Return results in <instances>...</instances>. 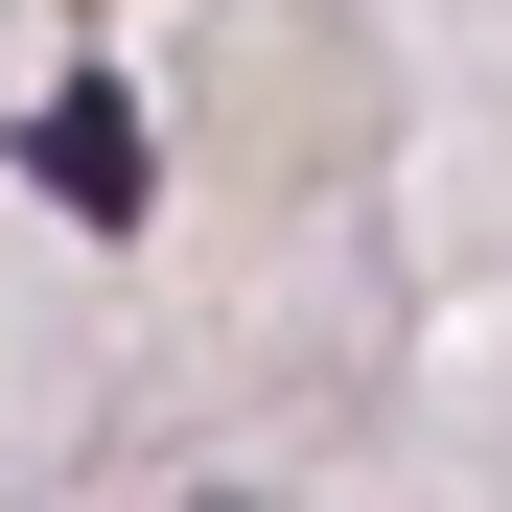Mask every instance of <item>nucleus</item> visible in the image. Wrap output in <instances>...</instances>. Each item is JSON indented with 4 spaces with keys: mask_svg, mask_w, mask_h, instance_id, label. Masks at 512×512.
Here are the masks:
<instances>
[{
    "mask_svg": "<svg viewBox=\"0 0 512 512\" xmlns=\"http://www.w3.org/2000/svg\"><path fill=\"white\" fill-rule=\"evenodd\" d=\"M24 187H47L70 233H140V117H117V94H47V117H24Z\"/></svg>",
    "mask_w": 512,
    "mask_h": 512,
    "instance_id": "1",
    "label": "nucleus"
}]
</instances>
